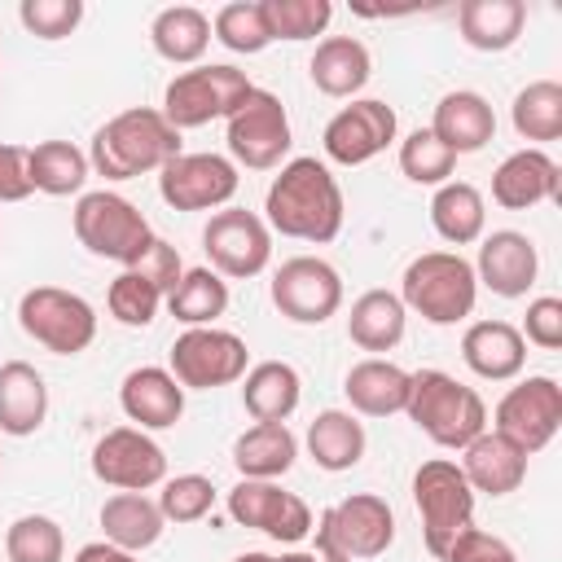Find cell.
Here are the masks:
<instances>
[{"label": "cell", "instance_id": "obj_49", "mask_svg": "<svg viewBox=\"0 0 562 562\" xmlns=\"http://www.w3.org/2000/svg\"><path fill=\"white\" fill-rule=\"evenodd\" d=\"M31 171H26V149L0 140V202H22L31 198Z\"/></svg>", "mask_w": 562, "mask_h": 562}, {"label": "cell", "instance_id": "obj_23", "mask_svg": "<svg viewBox=\"0 0 562 562\" xmlns=\"http://www.w3.org/2000/svg\"><path fill=\"white\" fill-rule=\"evenodd\" d=\"M461 474H465V483L474 487V496L483 492V496H509V492H518L522 487V479H527V452L522 448H514L505 435H496V430H483V435H474L465 448H461Z\"/></svg>", "mask_w": 562, "mask_h": 562}, {"label": "cell", "instance_id": "obj_10", "mask_svg": "<svg viewBox=\"0 0 562 562\" xmlns=\"http://www.w3.org/2000/svg\"><path fill=\"white\" fill-rule=\"evenodd\" d=\"M224 140H228V154L237 167H250V171L281 167L294 145L290 114H285L281 97L268 88H250L241 97V105L224 119Z\"/></svg>", "mask_w": 562, "mask_h": 562}, {"label": "cell", "instance_id": "obj_51", "mask_svg": "<svg viewBox=\"0 0 562 562\" xmlns=\"http://www.w3.org/2000/svg\"><path fill=\"white\" fill-rule=\"evenodd\" d=\"M233 562H281V553H259V549H250V553H237Z\"/></svg>", "mask_w": 562, "mask_h": 562}, {"label": "cell", "instance_id": "obj_20", "mask_svg": "<svg viewBox=\"0 0 562 562\" xmlns=\"http://www.w3.org/2000/svg\"><path fill=\"white\" fill-rule=\"evenodd\" d=\"M558 189H562V167L536 145L514 149L492 171V202L505 211H531L540 202H553Z\"/></svg>", "mask_w": 562, "mask_h": 562}, {"label": "cell", "instance_id": "obj_22", "mask_svg": "<svg viewBox=\"0 0 562 562\" xmlns=\"http://www.w3.org/2000/svg\"><path fill=\"white\" fill-rule=\"evenodd\" d=\"M461 360L483 382H514L527 364V342L509 321H474L461 334Z\"/></svg>", "mask_w": 562, "mask_h": 562}, {"label": "cell", "instance_id": "obj_11", "mask_svg": "<svg viewBox=\"0 0 562 562\" xmlns=\"http://www.w3.org/2000/svg\"><path fill=\"white\" fill-rule=\"evenodd\" d=\"M250 369V347L246 338H237L233 329L220 325H202V329H184L171 351H167V373L184 386V391H215V386H233L241 382Z\"/></svg>", "mask_w": 562, "mask_h": 562}, {"label": "cell", "instance_id": "obj_2", "mask_svg": "<svg viewBox=\"0 0 562 562\" xmlns=\"http://www.w3.org/2000/svg\"><path fill=\"white\" fill-rule=\"evenodd\" d=\"M176 154H180V132L162 119V110L132 105L92 132L88 167L105 180H136L145 171H162Z\"/></svg>", "mask_w": 562, "mask_h": 562}, {"label": "cell", "instance_id": "obj_33", "mask_svg": "<svg viewBox=\"0 0 562 562\" xmlns=\"http://www.w3.org/2000/svg\"><path fill=\"white\" fill-rule=\"evenodd\" d=\"M404 325H408V312H404L395 290H364L347 312V338L373 356L400 347Z\"/></svg>", "mask_w": 562, "mask_h": 562}, {"label": "cell", "instance_id": "obj_35", "mask_svg": "<svg viewBox=\"0 0 562 562\" xmlns=\"http://www.w3.org/2000/svg\"><path fill=\"white\" fill-rule=\"evenodd\" d=\"M430 228L448 246H470L487 233V202L470 180H448L430 198Z\"/></svg>", "mask_w": 562, "mask_h": 562}, {"label": "cell", "instance_id": "obj_6", "mask_svg": "<svg viewBox=\"0 0 562 562\" xmlns=\"http://www.w3.org/2000/svg\"><path fill=\"white\" fill-rule=\"evenodd\" d=\"M70 224H75V237H79V246L88 255L110 259L119 268H132L145 255V246L154 241V228L140 215V206L127 202L114 189H88V193H79V202L70 211Z\"/></svg>", "mask_w": 562, "mask_h": 562}, {"label": "cell", "instance_id": "obj_14", "mask_svg": "<svg viewBox=\"0 0 562 562\" xmlns=\"http://www.w3.org/2000/svg\"><path fill=\"white\" fill-rule=\"evenodd\" d=\"M202 250H206V268H215L220 277L246 281L259 277L272 259V228L263 224V215L246 211V206H224L206 220L202 228Z\"/></svg>", "mask_w": 562, "mask_h": 562}, {"label": "cell", "instance_id": "obj_12", "mask_svg": "<svg viewBox=\"0 0 562 562\" xmlns=\"http://www.w3.org/2000/svg\"><path fill=\"white\" fill-rule=\"evenodd\" d=\"M558 426H562V386L549 373H531V378L514 382L496 400V413H492V430L505 435L527 457L549 448Z\"/></svg>", "mask_w": 562, "mask_h": 562}, {"label": "cell", "instance_id": "obj_27", "mask_svg": "<svg viewBox=\"0 0 562 562\" xmlns=\"http://www.w3.org/2000/svg\"><path fill=\"white\" fill-rule=\"evenodd\" d=\"M307 75L325 97H356L373 75V57L356 35H325L307 61Z\"/></svg>", "mask_w": 562, "mask_h": 562}, {"label": "cell", "instance_id": "obj_13", "mask_svg": "<svg viewBox=\"0 0 562 562\" xmlns=\"http://www.w3.org/2000/svg\"><path fill=\"white\" fill-rule=\"evenodd\" d=\"M272 307L294 325H325L342 307V277L321 255H294L272 272Z\"/></svg>", "mask_w": 562, "mask_h": 562}, {"label": "cell", "instance_id": "obj_39", "mask_svg": "<svg viewBox=\"0 0 562 562\" xmlns=\"http://www.w3.org/2000/svg\"><path fill=\"white\" fill-rule=\"evenodd\" d=\"M211 40H220L228 53H263L272 44L268 35V18H263V0H233L211 18Z\"/></svg>", "mask_w": 562, "mask_h": 562}, {"label": "cell", "instance_id": "obj_21", "mask_svg": "<svg viewBox=\"0 0 562 562\" xmlns=\"http://www.w3.org/2000/svg\"><path fill=\"white\" fill-rule=\"evenodd\" d=\"M119 408L136 430H167L184 417V386L158 369V364H140L123 378L119 386Z\"/></svg>", "mask_w": 562, "mask_h": 562}, {"label": "cell", "instance_id": "obj_34", "mask_svg": "<svg viewBox=\"0 0 562 562\" xmlns=\"http://www.w3.org/2000/svg\"><path fill=\"white\" fill-rule=\"evenodd\" d=\"M299 457V439L285 422H255L233 443V465L241 479H281Z\"/></svg>", "mask_w": 562, "mask_h": 562}, {"label": "cell", "instance_id": "obj_38", "mask_svg": "<svg viewBox=\"0 0 562 562\" xmlns=\"http://www.w3.org/2000/svg\"><path fill=\"white\" fill-rule=\"evenodd\" d=\"M509 119H514V132L522 140H540V145L558 140L562 136V83L558 79H531L527 88H518Z\"/></svg>", "mask_w": 562, "mask_h": 562}, {"label": "cell", "instance_id": "obj_44", "mask_svg": "<svg viewBox=\"0 0 562 562\" xmlns=\"http://www.w3.org/2000/svg\"><path fill=\"white\" fill-rule=\"evenodd\" d=\"M158 509L167 522H198L215 509V483L206 474H176L158 483Z\"/></svg>", "mask_w": 562, "mask_h": 562}, {"label": "cell", "instance_id": "obj_3", "mask_svg": "<svg viewBox=\"0 0 562 562\" xmlns=\"http://www.w3.org/2000/svg\"><path fill=\"white\" fill-rule=\"evenodd\" d=\"M408 422L435 443V448H452L461 452L474 435L487 430V404L474 386L457 382L443 369H417L408 373V404H404Z\"/></svg>", "mask_w": 562, "mask_h": 562}, {"label": "cell", "instance_id": "obj_40", "mask_svg": "<svg viewBox=\"0 0 562 562\" xmlns=\"http://www.w3.org/2000/svg\"><path fill=\"white\" fill-rule=\"evenodd\" d=\"M4 558L9 562H61L66 558V536L61 522L48 514H22L4 531Z\"/></svg>", "mask_w": 562, "mask_h": 562}, {"label": "cell", "instance_id": "obj_45", "mask_svg": "<svg viewBox=\"0 0 562 562\" xmlns=\"http://www.w3.org/2000/svg\"><path fill=\"white\" fill-rule=\"evenodd\" d=\"M18 22L35 35V40H66L75 35V26L83 22V0H22L18 4Z\"/></svg>", "mask_w": 562, "mask_h": 562}, {"label": "cell", "instance_id": "obj_31", "mask_svg": "<svg viewBox=\"0 0 562 562\" xmlns=\"http://www.w3.org/2000/svg\"><path fill=\"white\" fill-rule=\"evenodd\" d=\"M303 400V378L285 360H259L241 378V404L255 422H290Z\"/></svg>", "mask_w": 562, "mask_h": 562}, {"label": "cell", "instance_id": "obj_47", "mask_svg": "<svg viewBox=\"0 0 562 562\" xmlns=\"http://www.w3.org/2000/svg\"><path fill=\"white\" fill-rule=\"evenodd\" d=\"M145 281H154L158 290H162V299L176 290V281L184 277V259H180V250L171 246V241H162V237H154L149 246H145V255L132 263Z\"/></svg>", "mask_w": 562, "mask_h": 562}, {"label": "cell", "instance_id": "obj_9", "mask_svg": "<svg viewBox=\"0 0 562 562\" xmlns=\"http://www.w3.org/2000/svg\"><path fill=\"white\" fill-rule=\"evenodd\" d=\"M255 83L246 79V70L228 66V61H202L193 70H180L167 88H162V119L176 127V132H189V127H206L211 119H228L241 97L250 92Z\"/></svg>", "mask_w": 562, "mask_h": 562}, {"label": "cell", "instance_id": "obj_48", "mask_svg": "<svg viewBox=\"0 0 562 562\" xmlns=\"http://www.w3.org/2000/svg\"><path fill=\"white\" fill-rule=\"evenodd\" d=\"M439 562H518V558L501 536H492L483 527H470L448 544V553Z\"/></svg>", "mask_w": 562, "mask_h": 562}, {"label": "cell", "instance_id": "obj_41", "mask_svg": "<svg viewBox=\"0 0 562 562\" xmlns=\"http://www.w3.org/2000/svg\"><path fill=\"white\" fill-rule=\"evenodd\" d=\"M400 171H404L413 184H430V189H439V184L452 180V171H457V154H452L430 127H417V132H408V136L400 140Z\"/></svg>", "mask_w": 562, "mask_h": 562}, {"label": "cell", "instance_id": "obj_25", "mask_svg": "<svg viewBox=\"0 0 562 562\" xmlns=\"http://www.w3.org/2000/svg\"><path fill=\"white\" fill-rule=\"evenodd\" d=\"M430 132L461 158V154H479L492 136H496V114L487 105L483 92H470V88H457V92H443L439 105H435V119H430Z\"/></svg>", "mask_w": 562, "mask_h": 562}, {"label": "cell", "instance_id": "obj_29", "mask_svg": "<svg viewBox=\"0 0 562 562\" xmlns=\"http://www.w3.org/2000/svg\"><path fill=\"white\" fill-rule=\"evenodd\" d=\"M457 26L474 53H505L518 44L527 26V4L522 0H461Z\"/></svg>", "mask_w": 562, "mask_h": 562}, {"label": "cell", "instance_id": "obj_46", "mask_svg": "<svg viewBox=\"0 0 562 562\" xmlns=\"http://www.w3.org/2000/svg\"><path fill=\"white\" fill-rule=\"evenodd\" d=\"M518 334H522V342H536L540 351H558L562 347V299H553V294L531 299Z\"/></svg>", "mask_w": 562, "mask_h": 562}, {"label": "cell", "instance_id": "obj_7", "mask_svg": "<svg viewBox=\"0 0 562 562\" xmlns=\"http://www.w3.org/2000/svg\"><path fill=\"white\" fill-rule=\"evenodd\" d=\"M413 505L422 514V536L435 558H443L448 544L474 527V487L465 483V474L452 457H430L417 465Z\"/></svg>", "mask_w": 562, "mask_h": 562}, {"label": "cell", "instance_id": "obj_52", "mask_svg": "<svg viewBox=\"0 0 562 562\" xmlns=\"http://www.w3.org/2000/svg\"><path fill=\"white\" fill-rule=\"evenodd\" d=\"M281 562H316V553H307V549H290V553H281Z\"/></svg>", "mask_w": 562, "mask_h": 562}, {"label": "cell", "instance_id": "obj_8", "mask_svg": "<svg viewBox=\"0 0 562 562\" xmlns=\"http://www.w3.org/2000/svg\"><path fill=\"white\" fill-rule=\"evenodd\" d=\"M18 325L53 356H79L97 338V307L61 285H31L18 299Z\"/></svg>", "mask_w": 562, "mask_h": 562}, {"label": "cell", "instance_id": "obj_26", "mask_svg": "<svg viewBox=\"0 0 562 562\" xmlns=\"http://www.w3.org/2000/svg\"><path fill=\"white\" fill-rule=\"evenodd\" d=\"M44 417H48L44 373L26 360H4L0 364V435L26 439L44 426Z\"/></svg>", "mask_w": 562, "mask_h": 562}, {"label": "cell", "instance_id": "obj_17", "mask_svg": "<svg viewBox=\"0 0 562 562\" xmlns=\"http://www.w3.org/2000/svg\"><path fill=\"white\" fill-rule=\"evenodd\" d=\"M92 474L114 492H149L167 479V452L149 430L114 426L92 443Z\"/></svg>", "mask_w": 562, "mask_h": 562}, {"label": "cell", "instance_id": "obj_5", "mask_svg": "<svg viewBox=\"0 0 562 562\" xmlns=\"http://www.w3.org/2000/svg\"><path fill=\"white\" fill-rule=\"evenodd\" d=\"M316 562H364L395 544V509L378 492H351L312 522Z\"/></svg>", "mask_w": 562, "mask_h": 562}, {"label": "cell", "instance_id": "obj_32", "mask_svg": "<svg viewBox=\"0 0 562 562\" xmlns=\"http://www.w3.org/2000/svg\"><path fill=\"white\" fill-rule=\"evenodd\" d=\"M97 522H101L105 540L127 549V553H140V549L158 544V536L167 527L158 501H149L145 492H114V496H105Z\"/></svg>", "mask_w": 562, "mask_h": 562}, {"label": "cell", "instance_id": "obj_18", "mask_svg": "<svg viewBox=\"0 0 562 562\" xmlns=\"http://www.w3.org/2000/svg\"><path fill=\"white\" fill-rule=\"evenodd\" d=\"M228 518L237 527H255L263 536H272L277 544H299L312 536V509L303 496L277 487L272 479H237V487L228 492Z\"/></svg>", "mask_w": 562, "mask_h": 562}, {"label": "cell", "instance_id": "obj_50", "mask_svg": "<svg viewBox=\"0 0 562 562\" xmlns=\"http://www.w3.org/2000/svg\"><path fill=\"white\" fill-rule=\"evenodd\" d=\"M70 562H136V553H127V549H119V544H110V540H92V544H83Z\"/></svg>", "mask_w": 562, "mask_h": 562}, {"label": "cell", "instance_id": "obj_24", "mask_svg": "<svg viewBox=\"0 0 562 562\" xmlns=\"http://www.w3.org/2000/svg\"><path fill=\"white\" fill-rule=\"evenodd\" d=\"M342 395L356 417H395L408 404V369H400L386 356H364L347 369Z\"/></svg>", "mask_w": 562, "mask_h": 562}, {"label": "cell", "instance_id": "obj_16", "mask_svg": "<svg viewBox=\"0 0 562 562\" xmlns=\"http://www.w3.org/2000/svg\"><path fill=\"white\" fill-rule=\"evenodd\" d=\"M395 132H400V119H395V110L386 101H378V97H351V105H342L325 123L321 149L338 167H364L382 149H391Z\"/></svg>", "mask_w": 562, "mask_h": 562}, {"label": "cell", "instance_id": "obj_15", "mask_svg": "<svg viewBox=\"0 0 562 562\" xmlns=\"http://www.w3.org/2000/svg\"><path fill=\"white\" fill-rule=\"evenodd\" d=\"M237 162L224 154H176L158 171V198L171 211H224L237 193Z\"/></svg>", "mask_w": 562, "mask_h": 562}, {"label": "cell", "instance_id": "obj_4", "mask_svg": "<svg viewBox=\"0 0 562 562\" xmlns=\"http://www.w3.org/2000/svg\"><path fill=\"white\" fill-rule=\"evenodd\" d=\"M400 303L404 312H417L426 325H461L474 316L479 303V277L474 263L461 250H426L408 259L400 277Z\"/></svg>", "mask_w": 562, "mask_h": 562}, {"label": "cell", "instance_id": "obj_30", "mask_svg": "<svg viewBox=\"0 0 562 562\" xmlns=\"http://www.w3.org/2000/svg\"><path fill=\"white\" fill-rule=\"evenodd\" d=\"M149 44L171 66H202L211 48V18L193 4H167L149 22Z\"/></svg>", "mask_w": 562, "mask_h": 562}, {"label": "cell", "instance_id": "obj_28", "mask_svg": "<svg viewBox=\"0 0 562 562\" xmlns=\"http://www.w3.org/2000/svg\"><path fill=\"white\" fill-rule=\"evenodd\" d=\"M307 457L329 470V474H342V470H356L360 457H364V422L351 413V408H325L307 422Z\"/></svg>", "mask_w": 562, "mask_h": 562}, {"label": "cell", "instance_id": "obj_43", "mask_svg": "<svg viewBox=\"0 0 562 562\" xmlns=\"http://www.w3.org/2000/svg\"><path fill=\"white\" fill-rule=\"evenodd\" d=\"M263 18H268V35L272 40H316L325 35L334 4L329 0H263Z\"/></svg>", "mask_w": 562, "mask_h": 562}, {"label": "cell", "instance_id": "obj_42", "mask_svg": "<svg viewBox=\"0 0 562 562\" xmlns=\"http://www.w3.org/2000/svg\"><path fill=\"white\" fill-rule=\"evenodd\" d=\"M105 307H110V316H114L119 325L145 329V325H154V316H158V307H162V290H158L154 281H145L136 268H123V272L110 281V290H105Z\"/></svg>", "mask_w": 562, "mask_h": 562}, {"label": "cell", "instance_id": "obj_1", "mask_svg": "<svg viewBox=\"0 0 562 562\" xmlns=\"http://www.w3.org/2000/svg\"><path fill=\"white\" fill-rule=\"evenodd\" d=\"M347 202L334 180V171L321 158H290L268 184L263 198V224L281 237L325 246L342 233Z\"/></svg>", "mask_w": 562, "mask_h": 562}, {"label": "cell", "instance_id": "obj_37", "mask_svg": "<svg viewBox=\"0 0 562 562\" xmlns=\"http://www.w3.org/2000/svg\"><path fill=\"white\" fill-rule=\"evenodd\" d=\"M162 303L184 329H202L228 312V281L215 268H184V277L176 281V290Z\"/></svg>", "mask_w": 562, "mask_h": 562}, {"label": "cell", "instance_id": "obj_53", "mask_svg": "<svg viewBox=\"0 0 562 562\" xmlns=\"http://www.w3.org/2000/svg\"><path fill=\"white\" fill-rule=\"evenodd\" d=\"M0 461H4V457H0Z\"/></svg>", "mask_w": 562, "mask_h": 562}, {"label": "cell", "instance_id": "obj_19", "mask_svg": "<svg viewBox=\"0 0 562 562\" xmlns=\"http://www.w3.org/2000/svg\"><path fill=\"white\" fill-rule=\"evenodd\" d=\"M540 272V250L527 233L518 228H496L479 237V259H474V277L479 285H487L501 299H522L536 285Z\"/></svg>", "mask_w": 562, "mask_h": 562}, {"label": "cell", "instance_id": "obj_36", "mask_svg": "<svg viewBox=\"0 0 562 562\" xmlns=\"http://www.w3.org/2000/svg\"><path fill=\"white\" fill-rule=\"evenodd\" d=\"M26 171H31V189L35 193H48V198H70V193H83L92 167H88V154L70 140H40L26 149Z\"/></svg>", "mask_w": 562, "mask_h": 562}]
</instances>
